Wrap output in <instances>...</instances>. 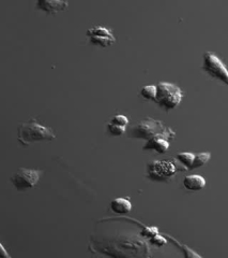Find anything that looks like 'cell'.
I'll list each match as a JSON object with an SVG mask.
<instances>
[{
    "label": "cell",
    "instance_id": "obj_16",
    "mask_svg": "<svg viewBox=\"0 0 228 258\" xmlns=\"http://www.w3.org/2000/svg\"><path fill=\"white\" fill-rule=\"evenodd\" d=\"M126 128L124 126H119V125H115L112 123H108L107 124V131L111 136H122L126 133Z\"/></svg>",
    "mask_w": 228,
    "mask_h": 258
},
{
    "label": "cell",
    "instance_id": "obj_17",
    "mask_svg": "<svg viewBox=\"0 0 228 258\" xmlns=\"http://www.w3.org/2000/svg\"><path fill=\"white\" fill-rule=\"evenodd\" d=\"M141 235L147 239H151L152 237L159 235V229L157 227H145Z\"/></svg>",
    "mask_w": 228,
    "mask_h": 258
},
{
    "label": "cell",
    "instance_id": "obj_18",
    "mask_svg": "<svg viewBox=\"0 0 228 258\" xmlns=\"http://www.w3.org/2000/svg\"><path fill=\"white\" fill-rule=\"evenodd\" d=\"M110 123L115 124V125L127 127L128 124H129V118L127 116H125V115H116V116H113L110 119Z\"/></svg>",
    "mask_w": 228,
    "mask_h": 258
},
{
    "label": "cell",
    "instance_id": "obj_15",
    "mask_svg": "<svg viewBox=\"0 0 228 258\" xmlns=\"http://www.w3.org/2000/svg\"><path fill=\"white\" fill-rule=\"evenodd\" d=\"M210 158H211L210 153H199V154H196L195 155L194 163L191 167V170L192 169H196V168L202 167L203 165H206L210 160Z\"/></svg>",
    "mask_w": 228,
    "mask_h": 258
},
{
    "label": "cell",
    "instance_id": "obj_20",
    "mask_svg": "<svg viewBox=\"0 0 228 258\" xmlns=\"http://www.w3.org/2000/svg\"><path fill=\"white\" fill-rule=\"evenodd\" d=\"M0 255L4 256V257H8V258L10 257V255L6 252V248L4 247L3 244H0Z\"/></svg>",
    "mask_w": 228,
    "mask_h": 258
},
{
    "label": "cell",
    "instance_id": "obj_13",
    "mask_svg": "<svg viewBox=\"0 0 228 258\" xmlns=\"http://www.w3.org/2000/svg\"><path fill=\"white\" fill-rule=\"evenodd\" d=\"M165 237L167 238L168 241L172 242V243H174L176 246H178L179 248H181V251L183 252V254H184V256H185L186 258H190V257H197V258H200V257H201V256L198 255L197 253L193 252L190 247H188L186 245H182L181 243H179V242H178L176 239H174L173 237H170V236H168V235H165Z\"/></svg>",
    "mask_w": 228,
    "mask_h": 258
},
{
    "label": "cell",
    "instance_id": "obj_14",
    "mask_svg": "<svg viewBox=\"0 0 228 258\" xmlns=\"http://www.w3.org/2000/svg\"><path fill=\"white\" fill-rule=\"evenodd\" d=\"M158 94V86L157 85H146L142 88L141 96L144 97L145 99L148 100H156Z\"/></svg>",
    "mask_w": 228,
    "mask_h": 258
},
{
    "label": "cell",
    "instance_id": "obj_12",
    "mask_svg": "<svg viewBox=\"0 0 228 258\" xmlns=\"http://www.w3.org/2000/svg\"><path fill=\"white\" fill-rule=\"evenodd\" d=\"M176 159L185 169H188V170H191V167H192V165L194 163V159H195V154H192V153H188V152L179 153V154L176 157Z\"/></svg>",
    "mask_w": 228,
    "mask_h": 258
},
{
    "label": "cell",
    "instance_id": "obj_7",
    "mask_svg": "<svg viewBox=\"0 0 228 258\" xmlns=\"http://www.w3.org/2000/svg\"><path fill=\"white\" fill-rule=\"evenodd\" d=\"M87 37L93 45L101 47H108L116 42V38L111 29L103 26H95L88 29Z\"/></svg>",
    "mask_w": 228,
    "mask_h": 258
},
{
    "label": "cell",
    "instance_id": "obj_5",
    "mask_svg": "<svg viewBox=\"0 0 228 258\" xmlns=\"http://www.w3.org/2000/svg\"><path fill=\"white\" fill-rule=\"evenodd\" d=\"M202 70L211 78L221 81L224 84L228 85V69L223 61L213 53L206 52L203 54Z\"/></svg>",
    "mask_w": 228,
    "mask_h": 258
},
{
    "label": "cell",
    "instance_id": "obj_8",
    "mask_svg": "<svg viewBox=\"0 0 228 258\" xmlns=\"http://www.w3.org/2000/svg\"><path fill=\"white\" fill-rule=\"evenodd\" d=\"M172 139V137L166 135H158L156 137H153V138L147 140L144 147V150H152L160 153V154H164V153L168 151L170 147L169 140Z\"/></svg>",
    "mask_w": 228,
    "mask_h": 258
},
{
    "label": "cell",
    "instance_id": "obj_2",
    "mask_svg": "<svg viewBox=\"0 0 228 258\" xmlns=\"http://www.w3.org/2000/svg\"><path fill=\"white\" fill-rule=\"evenodd\" d=\"M158 135H166L172 137L173 139L176 137V134L169 127H166L160 120L150 117L143 119L141 123L134 126L130 132V137L133 139L149 140Z\"/></svg>",
    "mask_w": 228,
    "mask_h": 258
},
{
    "label": "cell",
    "instance_id": "obj_19",
    "mask_svg": "<svg viewBox=\"0 0 228 258\" xmlns=\"http://www.w3.org/2000/svg\"><path fill=\"white\" fill-rule=\"evenodd\" d=\"M166 242H167V238L166 237L164 238V237H162L160 235L154 236L150 239V243L154 244V245H158V246H162V245L166 244Z\"/></svg>",
    "mask_w": 228,
    "mask_h": 258
},
{
    "label": "cell",
    "instance_id": "obj_11",
    "mask_svg": "<svg viewBox=\"0 0 228 258\" xmlns=\"http://www.w3.org/2000/svg\"><path fill=\"white\" fill-rule=\"evenodd\" d=\"M110 209L116 214H128L132 211V203L129 198H117L111 201Z\"/></svg>",
    "mask_w": 228,
    "mask_h": 258
},
{
    "label": "cell",
    "instance_id": "obj_1",
    "mask_svg": "<svg viewBox=\"0 0 228 258\" xmlns=\"http://www.w3.org/2000/svg\"><path fill=\"white\" fill-rule=\"evenodd\" d=\"M56 135L51 128L39 124L36 119L23 123L18 128V140L23 147H28L31 143L40 141H53Z\"/></svg>",
    "mask_w": 228,
    "mask_h": 258
},
{
    "label": "cell",
    "instance_id": "obj_9",
    "mask_svg": "<svg viewBox=\"0 0 228 258\" xmlns=\"http://www.w3.org/2000/svg\"><path fill=\"white\" fill-rule=\"evenodd\" d=\"M69 4L64 0H37V9L47 14H56L64 11Z\"/></svg>",
    "mask_w": 228,
    "mask_h": 258
},
{
    "label": "cell",
    "instance_id": "obj_6",
    "mask_svg": "<svg viewBox=\"0 0 228 258\" xmlns=\"http://www.w3.org/2000/svg\"><path fill=\"white\" fill-rule=\"evenodd\" d=\"M42 172L35 169L21 168L11 177V183L19 191H24L35 187L40 181Z\"/></svg>",
    "mask_w": 228,
    "mask_h": 258
},
{
    "label": "cell",
    "instance_id": "obj_10",
    "mask_svg": "<svg viewBox=\"0 0 228 258\" xmlns=\"http://www.w3.org/2000/svg\"><path fill=\"white\" fill-rule=\"evenodd\" d=\"M183 186L191 191H197L206 186V180L201 175H188L183 179Z\"/></svg>",
    "mask_w": 228,
    "mask_h": 258
},
{
    "label": "cell",
    "instance_id": "obj_3",
    "mask_svg": "<svg viewBox=\"0 0 228 258\" xmlns=\"http://www.w3.org/2000/svg\"><path fill=\"white\" fill-rule=\"evenodd\" d=\"M158 94L154 102L158 103L165 111L176 109L183 99V92L180 87L167 82H160L158 85Z\"/></svg>",
    "mask_w": 228,
    "mask_h": 258
},
{
    "label": "cell",
    "instance_id": "obj_4",
    "mask_svg": "<svg viewBox=\"0 0 228 258\" xmlns=\"http://www.w3.org/2000/svg\"><path fill=\"white\" fill-rule=\"evenodd\" d=\"M178 168L173 160H153L148 163L146 172L147 177L154 182H166L176 175Z\"/></svg>",
    "mask_w": 228,
    "mask_h": 258
}]
</instances>
